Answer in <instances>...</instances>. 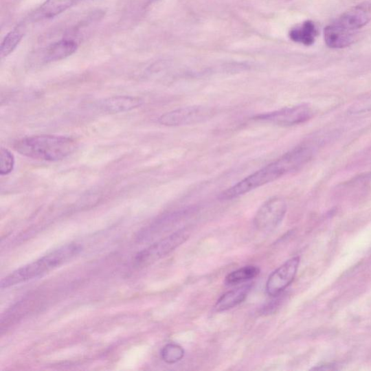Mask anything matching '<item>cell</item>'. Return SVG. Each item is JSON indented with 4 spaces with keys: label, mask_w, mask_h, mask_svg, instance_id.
Returning <instances> with one entry per match:
<instances>
[{
    "label": "cell",
    "mask_w": 371,
    "mask_h": 371,
    "mask_svg": "<svg viewBox=\"0 0 371 371\" xmlns=\"http://www.w3.org/2000/svg\"><path fill=\"white\" fill-rule=\"evenodd\" d=\"M260 273V269L256 267H245L232 271L226 277V282L228 285H235L247 282L254 280Z\"/></svg>",
    "instance_id": "cell-17"
},
{
    "label": "cell",
    "mask_w": 371,
    "mask_h": 371,
    "mask_svg": "<svg viewBox=\"0 0 371 371\" xmlns=\"http://www.w3.org/2000/svg\"><path fill=\"white\" fill-rule=\"evenodd\" d=\"M300 265V258L294 257L286 261L282 266L275 270L269 277L267 291L269 295L276 297L295 280Z\"/></svg>",
    "instance_id": "cell-9"
},
{
    "label": "cell",
    "mask_w": 371,
    "mask_h": 371,
    "mask_svg": "<svg viewBox=\"0 0 371 371\" xmlns=\"http://www.w3.org/2000/svg\"><path fill=\"white\" fill-rule=\"evenodd\" d=\"M183 349L175 343L166 344L161 350L162 359L168 364H173L180 361L184 356Z\"/></svg>",
    "instance_id": "cell-18"
},
{
    "label": "cell",
    "mask_w": 371,
    "mask_h": 371,
    "mask_svg": "<svg viewBox=\"0 0 371 371\" xmlns=\"http://www.w3.org/2000/svg\"><path fill=\"white\" fill-rule=\"evenodd\" d=\"M24 31L23 26L19 25L5 36L1 44V49H0L2 58L10 56L17 48L24 36Z\"/></svg>",
    "instance_id": "cell-16"
},
{
    "label": "cell",
    "mask_w": 371,
    "mask_h": 371,
    "mask_svg": "<svg viewBox=\"0 0 371 371\" xmlns=\"http://www.w3.org/2000/svg\"><path fill=\"white\" fill-rule=\"evenodd\" d=\"M287 205L282 197L273 196L265 202L258 210L254 218L256 228L260 232H271L283 221Z\"/></svg>",
    "instance_id": "cell-7"
},
{
    "label": "cell",
    "mask_w": 371,
    "mask_h": 371,
    "mask_svg": "<svg viewBox=\"0 0 371 371\" xmlns=\"http://www.w3.org/2000/svg\"><path fill=\"white\" fill-rule=\"evenodd\" d=\"M216 113L214 109L203 105H193L164 113L158 123L166 126L195 125L209 120Z\"/></svg>",
    "instance_id": "cell-5"
},
{
    "label": "cell",
    "mask_w": 371,
    "mask_h": 371,
    "mask_svg": "<svg viewBox=\"0 0 371 371\" xmlns=\"http://www.w3.org/2000/svg\"><path fill=\"white\" fill-rule=\"evenodd\" d=\"M15 167L14 155L8 149L2 148L0 151V175L7 176Z\"/></svg>",
    "instance_id": "cell-19"
},
{
    "label": "cell",
    "mask_w": 371,
    "mask_h": 371,
    "mask_svg": "<svg viewBox=\"0 0 371 371\" xmlns=\"http://www.w3.org/2000/svg\"><path fill=\"white\" fill-rule=\"evenodd\" d=\"M189 237V231L186 229H180L169 235L141 251L135 258L136 266L138 267H147L166 257L187 241Z\"/></svg>",
    "instance_id": "cell-4"
},
{
    "label": "cell",
    "mask_w": 371,
    "mask_h": 371,
    "mask_svg": "<svg viewBox=\"0 0 371 371\" xmlns=\"http://www.w3.org/2000/svg\"><path fill=\"white\" fill-rule=\"evenodd\" d=\"M77 147L74 137L49 135L25 137L13 144V148L21 155L47 162L62 161L74 153Z\"/></svg>",
    "instance_id": "cell-2"
},
{
    "label": "cell",
    "mask_w": 371,
    "mask_h": 371,
    "mask_svg": "<svg viewBox=\"0 0 371 371\" xmlns=\"http://www.w3.org/2000/svg\"><path fill=\"white\" fill-rule=\"evenodd\" d=\"M324 39L328 47L341 49L349 47L354 43L355 34L335 23L325 29Z\"/></svg>",
    "instance_id": "cell-13"
},
{
    "label": "cell",
    "mask_w": 371,
    "mask_h": 371,
    "mask_svg": "<svg viewBox=\"0 0 371 371\" xmlns=\"http://www.w3.org/2000/svg\"><path fill=\"white\" fill-rule=\"evenodd\" d=\"M77 49L78 45L75 41L71 39H63L34 53L29 58L27 65L30 68H36L38 66L59 61L74 54Z\"/></svg>",
    "instance_id": "cell-8"
},
{
    "label": "cell",
    "mask_w": 371,
    "mask_h": 371,
    "mask_svg": "<svg viewBox=\"0 0 371 371\" xmlns=\"http://www.w3.org/2000/svg\"><path fill=\"white\" fill-rule=\"evenodd\" d=\"M313 155L309 145H301L270 164L250 175L219 195L221 201H231L293 173L308 164Z\"/></svg>",
    "instance_id": "cell-1"
},
{
    "label": "cell",
    "mask_w": 371,
    "mask_h": 371,
    "mask_svg": "<svg viewBox=\"0 0 371 371\" xmlns=\"http://www.w3.org/2000/svg\"><path fill=\"white\" fill-rule=\"evenodd\" d=\"M251 286V284H245L223 295L216 304V311H226L241 304L247 297Z\"/></svg>",
    "instance_id": "cell-14"
},
{
    "label": "cell",
    "mask_w": 371,
    "mask_h": 371,
    "mask_svg": "<svg viewBox=\"0 0 371 371\" xmlns=\"http://www.w3.org/2000/svg\"><path fill=\"white\" fill-rule=\"evenodd\" d=\"M313 112L307 104H301L293 107L261 113L254 117V120L276 126H291L308 122Z\"/></svg>",
    "instance_id": "cell-6"
},
{
    "label": "cell",
    "mask_w": 371,
    "mask_h": 371,
    "mask_svg": "<svg viewBox=\"0 0 371 371\" xmlns=\"http://www.w3.org/2000/svg\"><path fill=\"white\" fill-rule=\"evenodd\" d=\"M79 1L80 0H46L32 13L30 19L33 21H38L55 18Z\"/></svg>",
    "instance_id": "cell-11"
},
{
    "label": "cell",
    "mask_w": 371,
    "mask_h": 371,
    "mask_svg": "<svg viewBox=\"0 0 371 371\" xmlns=\"http://www.w3.org/2000/svg\"><path fill=\"white\" fill-rule=\"evenodd\" d=\"M82 247L67 244L50 251L43 257L12 272L2 280L0 287L8 289L29 282L68 262L81 253Z\"/></svg>",
    "instance_id": "cell-3"
},
{
    "label": "cell",
    "mask_w": 371,
    "mask_h": 371,
    "mask_svg": "<svg viewBox=\"0 0 371 371\" xmlns=\"http://www.w3.org/2000/svg\"><path fill=\"white\" fill-rule=\"evenodd\" d=\"M370 21L371 3H365L344 12L336 23L342 28L354 32L363 28Z\"/></svg>",
    "instance_id": "cell-10"
},
{
    "label": "cell",
    "mask_w": 371,
    "mask_h": 371,
    "mask_svg": "<svg viewBox=\"0 0 371 371\" xmlns=\"http://www.w3.org/2000/svg\"><path fill=\"white\" fill-rule=\"evenodd\" d=\"M143 100L137 97L115 96L104 100L100 104V109L111 114L128 112L142 106Z\"/></svg>",
    "instance_id": "cell-12"
},
{
    "label": "cell",
    "mask_w": 371,
    "mask_h": 371,
    "mask_svg": "<svg viewBox=\"0 0 371 371\" xmlns=\"http://www.w3.org/2000/svg\"><path fill=\"white\" fill-rule=\"evenodd\" d=\"M336 369L337 368L333 364H325V365L317 366L316 367L312 368V370H336Z\"/></svg>",
    "instance_id": "cell-20"
},
{
    "label": "cell",
    "mask_w": 371,
    "mask_h": 371,
    "mask_svg": "<svg viewBox=\"0 0 371 371\" xmlns=\"http://www.w3.org/2000/svg\"><path fill=\"white\" fill-rule=\"evenodd\" d=\"M319 34L316 25L311 21H307L291 30L289 37L295 43L311 46L314 44Z\"/></svg>",
    "instance_id": "cell-15"
}]
</instances>
